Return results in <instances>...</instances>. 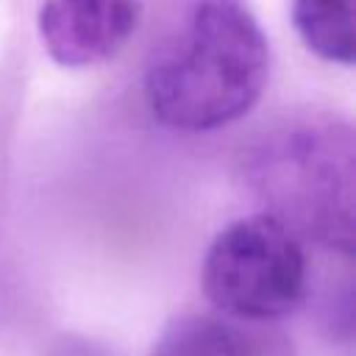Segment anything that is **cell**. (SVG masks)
<instances>
[{
  "label": "cell",
  "mask_w": 356,
  "mask_h": 356,
  "mask_svg": "<svg viewBox=\"0 0 356 356\" xmlns=\"http://www.w3.org/2000/svg\"><path fill=\"white\" fill-rule=\"evenodd\" d=\"M150 356H292V339L270 323L225 314H181L159 334Z\"/></svg>",
  "instance_id": "cell-5"
},
{
  "label": "cell",
  "mask_w": 356,
  "mask_h": 356,
  "mask_svg": "<svg viewBox=\"0 0 356 356\" xmlns=\"http://www.w3.org/2000/svg\"><path fill=\"white\" fill-rule=\"evenodd\" d=\"M142 22V0H42V47L61 67H97L114 58Z\"/></svg>",
  "instance_id": "cell-4"
},
{
  "label": "cell",
  "mask_w": 356,
  "mask_h": 356,
  "mask_svg": "<svg viewBox=\"0 0 356 356\" xmlns=\"http://www.w3.org/2000/svg\"><path fill=\"white\" fill-rule=\"evenodd\" d=\"M253 186L273 217L345 256L353 250V134L337 117H300L253 153Z\"/></svg>",
  "instance_id": "cell-2"
},
{
  "label": "cell",
  "mask_w": 356,
  "mask_h": 356,
  "mask_svg": "<svg viewBox=\"0 0 356 356\" xmlns=\"http://www.w3.org/2000/svg\"><path fill=\"white\" fill-rule=\"evenodd\" d=\"M267 75V36L250 11L236 0H206L150 61L145 97L170 128L214 131L256 106Z\"/></svg>",
  "instance_id": "cell-1"
},
{
  "label": "cell",
  "mask_w": 356,
  "mask_h": 356,
  "mask_svg": "<svg viewBox=\"0 0 356 356\" xmlns=\"http://www.w3.org/2000/svg\"><path fill=\"white\" fill-rule=\"evenodd\" d=\"M292 22L317 58L342 67L353 64V0H292Z\"/></svg>",
  "instance_id": "cell-6"
},
{
  "label": "cell",
  "mask_w": 356,
  "mask_h": 356,
  "mask_svg": "<svg viewBox=\"0 0 356 356\" xmlns=\"http://www.w3.org/2000/svg\"><path fill=\"white\" fill-rule=\"evenodd\" d=\"M200 281L217 314L245 323L286 317L306 295L300 236L267 211L234 220L211 239Z\"/></svg>",
  "instance_id": "cell-3"
}]
</instances>
